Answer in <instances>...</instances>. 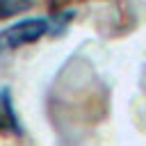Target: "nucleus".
Returning <instances> with one entry per match:
<instances>
[{
  "instance_id": "f257e3e1",
  "label": "nucleus",
  "mask_w": 146,
  "mask_h": 146,
  "mask_svg": "<svg viewBox=\"0 0 146 146\" xmlns=\"http://www.w3.org/2000/svg\"><path fill=\"white\" fill-rule=\"evenodd\" d=\"M73 14L75 11L68 9V11L55 14L50 18H21V21L11 23L9 27L0 30V52L30 46V43L43 39L46 34H59L71 23Z\"/></svg>"
},
{
  "instance_id": "f03ea898",
  "label": "nucleus",
  "mask_w": 146,
  "mask_h": 146,
  "mask_svg": "<svg viewBox=\"0 0 146 146\" xmlns=\"http://www.w3.org/2000/svg\"><path fill=\"white\" fill-rule=\"evenodd\" d=\"M0 130L21 132V123H18L14 105H11V91L5 87L0 89Z\"/></svg>"
},
{
  "instance_id": "7ed1b4c3",
  "label": "nucleus",
  "mask_w": 146,
  "mask_h": 146,
  "mask_svg": "<svg viewBox=\"0 0 146 146\" xmlns=\"http://www.w3.org/2000/svg\"><path fill=\"white\" fill-rule=\"evenodd\" d=\"M32 7V0H0V21L18 16Z\"/></svg>"
}]
</instances>
